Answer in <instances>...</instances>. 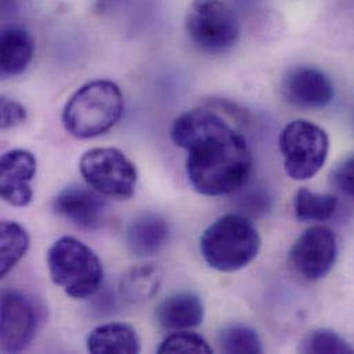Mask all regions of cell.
Instances as JSON below:
<instances>
[{
    "mask_svg": "<svg viewBox=\"0 0 354 354\" xmlns=\"http://www.w3.org/2000/svg\"><path fill=\"white\" fill-rule=\"evenodd\" d=\"M171 138L186 151L187 179L200 194H230L251 177L252 155L244 136L212 111L192 109L179 115Z\"/></svg>",
    "mask_w": 354,
    "mask_h": 354,
    "instance_id": "obj_1",
    "label": "cell"
},
{
    "mask_svg": "<svg viewBox=\"0 0 354 354\" xmlns=\"http://www.w3.org/2000/svg\"><path fill=\"white\" fill-rule=\"evenodd\" d=\"M124 112L120 87L111 80H93L83 84L68 100L62 123L72 137L88 140L115 127Z\"/></svg>",
    "mask_w": 354,
    "mask_h": 354,
    "instance_id": "obj_2",
    "label": "cell"
},
{
    "mask_svg": "<svg viewBox=\"0 0 354 354\" xmlns=\"http://www.w3.org/2000/svg\"><path fill=\"white\" fill-rule=\"evenodd\" d=\"M254 223L239 214H227L209 225L200 237V251L209 268L232 273L248 266L261 250Z\"/></svg>",
    "mask_w": 354,
    "mask_h": 354,
    "instance_id": "obj_3",
    "label": "cell"
},
{
    "mask_svg": "<svg viewBox=\"0 0 354 354\" xmlns=\"http://www.w3.org/2000/svg\"><path fill=\"white\" fill-rule=\"evenodd\" d=\"M47 265L51 280L75 299L93 297L104 283V268L98 255L72 236H64L50 247Z\"/></svg>",
    "mask_w": 354,
    "mask_h": 354,
    "instance_id": "obj_4",
    "label": "cell"
},
{
    "mask_svg": "<svg viewBox=\"0 0 354 354\" xmlns=\"http://www.w3.org/2000/svg\"><path fill=\"white\" fill-rule=\"evenodd\" d=\"M185 28L190 41L203 53L223 54L240 37V24L222 0H193L186 11Z\"/></svg>",
    "mask_w": 354,
    "mask_h": 354,
    "instance_id": "obj_5",
    "label": "cell"
},
{
    "mask_svg": "<svg viewBox=\"0 0 354 354\" xmlns=\"http://www.w3.org/2000/svg\"><path fill=\"white\" fill-rule=\"evenodd\" d=\"M279 148L287 176L294 180H306L323 169L330 152V138L324 129L301 119L283 129Z\"/></svg>",
    "mask_w": 354,
    "mask_h": 354,
    "instance_id": "obj_6",
    "label": "cell"
},
{
    "mask_svg": "<svg viewBox=\"0 0 354 354\" xmlns=\"http://www.w3.org/2000/svg\"><path fill=\"white\" fill-rule=\"evenodd\" d=\"M79 170L87 185L105 197L130 200L136 194L137 167L120 149H90L82 156Z\"/></svg>",
    "mask_w": 354,
    "mask_h": 354,
    "instance_id": "obj_7",
    "label": "cell"
},
{
    "mask_svg": "<svg viewBox=\"0 0 354 354\" xmlns=\"http://www.w3.org/2000/svg\"><path fill=\"white\" fill-rule=\"evenodd\" d=\"M337 255L335 233L326 226H313L297 239L290 251V261L302 277L317 281L331 272Z\"/></svg>",
    "mask_w": 354,
    "mask_h": 354,
    "instance_id": "obj_8",
    "label": "cell"
},
{
    "mask_svg": "<svg viewBox=\"0 0 354 354\" xmlns=\"http://www.w3.org/2000/svg\"><path fill=\"white\" fill-rule=\"evenodd\" d=\"M0 348L4 353H19L32 342L37 313L32 301L18 291H4L1 295Z\"/></svg>",
    "mask_w": 354,
    "mask_h": 354,
    "instance_id": "obj_9",
    "label": "cell"
},
{
    "mask_svg": "<svg viewBox=\"0 0 354 354\" xmlns=\"http://www.w3.org/2000/svg\"><path fill=\"white\" fill-rule=\"evenodd\" d=\"M281 91L294 106L320 109L334 100V84L327 73L315 66L291 68L283 77Z\"/></svg>",
    "mask_w": 354,
    "mask_h": 354,
    "instance_id": "obj_10",
    "label": "cell"
},
{
    "mask_svg": "<svg viewBox=\"0 0 354 354\" xmlns=\"http://www.w3.org/2000/svg\"><path fill=\"white\" fill-rule=\"evenodd\" d=\"M37 162L32 152L12 149L0 160V194L14 207H26L33 200L32 179L36 176Z\"/></svg>",
    "mask_w": 354,
    "mask_h": 354,
    "instance_id": "obj_11",
    "label": "cell"
},
{
    "mask_svg": "<svg viewBox=\"0 0 354 354\" xmlns=\"http://www.w3.org/2000/svg\"><path fill=\"white\" fill-rule=\"evenodd\" d=\"M54 211L82 229H97L106 214V201L101 193L83 186L64 189L53 201Z\"/></svg>",
    "mask_w": 354,
    "mask_h": 354,
    "instance_id": "obj_12",
    "label": "cell"
},
{
    "mask_svg": "<svg viewBox=\"0 0 354 354\" xmlns=\"http://www.w3.org/2000/svg\"><path fill=\"white\" fill-rule=\"evenodd\" d=\"M170 236L171 229L166 218L158 214H142L129 223L126 244L134 255L151 257L167 245Z\"/></svg>",
    "mask_w": 354,
    "mask_h": 354,
    "instance_id": "obj_13",
    "label": "cell"
},
{
    "mask_svg": "<svg viewBox=\"0 0 354 354\" xmlns=\"http://www.w3.org/2000/svg\"><path fill=\"white\" fill-rule=\"evenodd\" d=\"M35 53V41L22 25H7L1 29L0 72L4 79L19 76L29 66Z\"/></svg>",
    "mask_w": 354,
    "mask_h": 354,
    "instance_id": "obj_14",
    "label": "cell"
},
{
    "mask_svg": "<svg viewBox=\"0 0 354 354\" xmlns=\"http://www.w3.org/2000/svg\"><path fill=\"white\" fill-rule=\"evenodd\" d=\"M156 317L166 330L187 331L203 323L204 306L197 295L192 292H178L170 295L159 305Z\"/></svg>",
    "mask_w": 354,
    "mask_h": 354,
    "instance_id": "obj_15",
    "label": "cell"
},
{
    "mask_svg": "<svg viewBox=\"0 0 354 354\" xmlns=\"http://www.w3.org/2000/svg\"><path fill=\"white\" fill-rule=\"evenodd\" d=\"M87 351L93 354H137L141 352V341L131 326L109 323L88 335Z\"/></svg>",
    "mask_w": 354,
    "mask_h": 354,
    "instance_id": "obj_16",
    "label": "cell"
},
{
    "mask_svg": "<svg viewBox=\"0 0 354 354\" xmlns=\"http://www.w3.org/2000/svg\"><path fill=\"white\" fill-rule=\"evenodd\" d=\"M163 283V272L155 263L131 268L122 279L120 294L130 304H144L155 298Z\"/></svg>",
    "mask_w": 354,
    "mask_h": 354,
    "instance_id": "obj_17",
    "label": "cell"
},
{
    "mask_svg": "<svg viewBox=\"0 0 354 354\" xmlns=\"http://www.w3.org/2000/svg\"><path fill=\"white\" fill-rule=\"evenodd\" d=\"M29 236L17 222L3 221L0 225V274L6 276L26 254Z\"/></svg>",
    "mask_w": 354,
    "mask_h": 354,
    "instance_id": "obj_18",
    "label": "cell"
},
{
    "mask_svg": "<svg viewBox=\"0 0 354 354\" xmlns=\"http://www.w3.org/2000/svg\"><path fill=\"white\" fill-rule=\"evenodd\" d=\"M338 207V198L330 193H315L308 187L297 192L294 211L298 221H328Z\"/></svg>",
    "mask_w": 354,
    "mask_h": 354,
    "instance_id": "obj_19",
    "label": "cell"
},
{
    "mask_svg": "<svg viewBox=\"0 0 354 354\" xmlns=\"http://www.w3.org/2000/svg\"><path fill=\"white\" fill-rule=\"evenodd\" d=\"M219 348L227 354H259L263 352L258 333L243 324H230L219 334Z\"/></svg>",
    "mask_w": 354,
    "mask_h": 354,
    "instance_id": "obj_20",
    "label": "cell"
},
{
    "mask_svg": "<svg viewBox=\"0 0 354 354\" xmlns=\"http://www.w3.org/2000/svg\"><path fill=\"white\" fill-rule=\"evenodd\" d=\"M302 353H354V349L331 330H315L309 333L299 348Z\"/></svg>",
    "mask_w": 354,
    "mask_h": 354,
    "instance_id": "obj_21",
    "label": "cell"
},
{
    "mask_svg": "<svg viewBox=\"0 0 354 354\" xmlns=\"http://www.w3.org/2000/svg\"><path fill=\"white\" fill-rule=\"evenodd\" d=\"M158 353H212L211 346L198 334L178 331L169 335L158 348Z\"/></svg>",
    "mask_w": 354,
    "mask_h": 354,
    "instance_id": "obj_22",
    "label": "cell"
},
{
    "mask_svg": "<svg viewBox=\"0 0 354 354\" xmlns=\"http://www.w3.org/2000/svg\"><path fill=\"white\" fill-rule=\"evenodd\" d=\"M28 119V112L19 102L1 97V111H0V126L3 130L17 127Z\"/></svg>",
    "mask_w": 354,
    "mask_h": 354,
    "instance_id": "obj_23",
    "label": "cell"
},
{
    "mask_svg": "<svg viewBox=\"0 0 354 354\" xmlns=\"http://www.w3.org/2000/svg\"><path fill=\"white\" fill-rule=\"evenodd\" d=\"M333 183L344 194L354 197V155L344 159L333 171Z\"/></svg>",
    "mask_w": 354,
    "mask_h": 354,
    "instance_id": "obj_24",
    "label": "cell"
}]
</instances>
